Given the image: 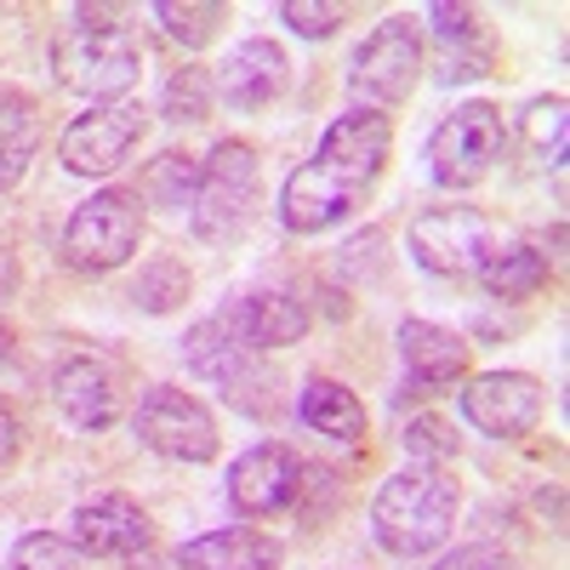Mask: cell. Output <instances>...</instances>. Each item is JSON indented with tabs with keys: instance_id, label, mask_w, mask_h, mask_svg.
<instances>
[{
	"instance_id": "cell-17",
	"label": "cell",
	"mask_w": 570,
	"mask_h": 570,
	"mask_svg": "<svg viewBox=\"0 0 570 570\" xmlns=\"http://www.w3.org/2000/svg\"><path fill=\"white\" fill-rule=\"evenodd\" d=\"M428 23H434V46H440V86L485 80L497 69V40L473 7L440 0V7H428Z\"/></svg>"
},
{
	"instance_id": "cell-13",
	"label": "cell",
	"mask_w": 570,
	"mask_h": 570,
	"mask_svg": "<svg viewBox=\"0 0 570 570\" xmlns=\"http://www.w3.org/2000/svg\"><path fill=\"white\" fill-rule=\"evenodd\" d=\"M52 405L69 416V428H80V434H104V428H115L120 411H126V383L109 360L75 354L52 371Z\"/></svg>"
},
{
	"instance_id": "cell-1",
	"label": "cell",
	"mask_w": 570,
	"mask_h": 570,
	"mask_svg": "<svg viewBox=\"0 0 570 570\" xmlns=\"http://www.w3.org/2000/svg\"><path fill=\"white\" fill-rule=\"evenodd\" d=\"M389 155H394L389 115H376V109L337 115L320 131V149L292 177H285V188H279V223L292 234H325V228L348 223L371 200V188L383 183Z\"/></svg>"
},
{
	"instance_id": "cell-14",
	"label": "cell",
	"mask_w": 570,
	"mask_h": 570,
	"mask_svg": "<svg viewBox=\"0 0 570 570\" xmlns=\"http://www.w3.org/2000/svg\"><path fill=\"white\" fill-rule=\"evenodd\" d=\"M217 98L228 104V109H240V115H252V109H268L285 86H292V58H285V46L279 40H263V35H252V40H240L234 52L217 63Z\"/></svg>"
},
{
	"instance_id": "cell-4",
	"label": "cell",
	"mask_w": 570,
	"mask_h": 570,
	"mask_svg": "<svg viewBox=\"0 0 570 570\" xmlns=\"http://www.w3.org/2000/svg\"><path fill=\"white\" fill-rule=\"evenodd\" d=\"M257 206H263L257 149H252V142H240V137L212 142V155L200 160V177H195V200H188L195 240H206V246L246 240V228L257 223Z\"/></svg>"
},
{
	"instance_id": "cell-5",
	"label": "cell",
	"mask_w": 570,
	"mask_h": 570,
	"mask_svg": "<svg viewBox=\"0 0 570 570\" xmlns=\"http://www.w3.org/2000/svg\"><path fill=\"white\" fill-rule=\"evenodd\" d=\"M142 246V206L137 188H98L86 206L69 212L63 223V263L75 274H115L120 263H131Z\"/></svg>"
},
{
	"instance_id": "cell-24",
	"label": "cell",
	"mask_w": 570,
	"mask_h": 570,
	"mask_svg": "<svg viewBox=\"0 0 570 570\" xmlns=\"http://www.w3.org/2000/svg\"><path fill=\"white\" fill-rule=\"evenodd\" d=\"M155 23L166 29V40H177L183 52H200L217 40V29L228 23L223 0H155Z\"/></svg>"
},
{
	"instance_id": "cell-30",
	"label": "cell",
	"mask_w": 570,
	"mask_h": 570,
	"mask_svg": "<svg viewBox=\"0 0 570 570\" xmlns=\"http://www.w3.org/2000/svg\"><path fill=\"white\" fill-rule=\"evenodd\" d=\"M343 18H348V7H337V0H279V23H292L303 40L337 35Z\"/></svg>"
},
{
	"instance_id": "cell-7",
	"label": "cell",
	"mask_w": 570,
	"mask_h": 570,
	"mask_svg": "<svg viewBox=\"0 0 570 570\" xmlns=\"http://www.w3.org/2000/svg\"><path fill=\"white\" fill-rule=\"evenodd\" d=\"M131 434H137V445H149L155 456L188 462V468H200V462H212V456L223 451V434H217L212 405L195 400L188 389H171V383H160V389H149V394L137 400Z\"/></svg>"
},
{
	"instance_id": "cell-8",
	"label": "cell",
	"mask_w": 570,
	"mask_h": 570,
	"mask_svg": "<svg viewBox=\"0 0 570 570\" xmlns=\"http://www.w3.org/2000/svg\"><path fill=\"white\" fill-rule=\"evenodd\" d=\"M411 257L428 268V274H440V279H473L485 268V257L502 246V234L485 212H473V206H428L411 217Z\"/></svg>"
},
{
	"instance_id": "cell-22",
	"label": "cell",
	"mask_w": 570,
	"mask_h": 570,
	"mask_svg": "<svg viewBox=\"0 0 570 570\" xmlns=\"http://www.w3.org/2000/svg\"><path fill=\"white\" fill-rule=\"evenodd\" d=\"M40 155V109L23 91H0V195L23 183V171Z\"/></svg>"
},
{
	"instance_id": "cell-12",
	"label": "cell",
	"mask_w": 570,
	"mask_h": 570,
	"mask_svg": "<svg viewBox=\"0 0 570 570\" xmlns=\"http://www.w3.org/2000/svg\"><path fill=\"white\" fill-rule=\"evenodd\" d=\"M462 416L468 428H480V434L491 440H525L531 428L542 422V383L531 371H485V376H473V383L462 389Z\"/></svg>"
},
{
	"instance_id": "cell-20",
	"label": "cell",
	"mask_w": 570,
	"mask_h": 570,
	"mask_svg": "<svg viewBox=\"0 0 570 570\" xmlns=\"http://www.w3.org/2000/svg\"><path fill=\"white\" fill-rule=\"evenodd\" d=\"M285 548L252 525H228V531H206L195 542L177 548L183 570H279Z\"/></svg>"
},
{
	"instance_id": "cell-9",
	"label": "cell",
	"mask_w": 570,
	"mask_h": 570,
	"mask_svg": "<svg viewBox=\"0 0 570 570\" xmlns=\"http://www.w3.org/2000/svg\"><path fill=\"white\" fill-rule=\"evenodd\" d=\"M508 149V126L497 104H456V115H445L428 137V171L440 188H473L485 183L491 166Z\"/></svg>"
},
{
	"instance_id": "cell-19",
	"label": "cell",
	"mask_w": 570,
	"mask_h": 570,
	"mask_svg": "<svg viewBox=\"0 0 570 570\" xmlns=\"http://www.w3.org/2000/svg\"><path fill=\"white\" fill-rule=\"evenodd\" d=\"M252 360L257 354H246L217 320H200V325L183 331V365L195 371L200 383H212V389H223L234 400H240L246 389H257V365Z\"/></svg>"
},
{
	"instance_id": "cell-29",
	"label": "cell",
	"mask_w": 570,
	"mask_h": 570,
	"mask_svg": "<svg viewBox=\"0 0 570 570\" xmlns=\"http://www.w3.org/2000/svg\"><path fill=\"white\" fill-rule=\"evenodd\" d=\"M91 559L80 553V542L58 537V531H29L12 548V570H86Z\"/></svg>"
},
{
	"instance_id": "cell-15",
	"label": "cell",
	"mask_w": 570,
	"mask_h": 570,
	"mask_svg": "<svg viewBox=\"0 0 570 570\" xmlns=\"http://www.w3.org/2000/svg\"><path fill=\"white\" fill-rule=\"evenodd\" d=\"M212 320L246 354H274V348H292V343L308 337V308L297 297H285V292H246L228 308H217Z\"/></svg>"
},
{
	"instance_id": "cell-6",
	"label": "cell",
	"mask_w": 570,
	"mask_h": 570,
	"mask_svg": "<svg viewBox=\"0 0 570 570\" xmlns=\"http://www.w3.org/2000/svg\"><path fill=\"white\" fill-rule=\"evenodd\" d=\"M416 75H422V23L411 12H394L360 40V52L348 63V91L360 98V109L383 115L411 98Z\"/></svg>"
},
{
	"instance_id": "cell-16",
	"label": "cell",
	"mask_w": 570,
	"mask_h": 570,
	"mask_svg": "<svg viewBox=\"0 0 570 570\" xmlns=\"http://www.w3.org/2000/svg\"><path fill=\"white\" fill-rule=\"evenodd\" d=\"M394 343H400V365L411 376V389H422V394H440V389L462 383L473 365V348L462 331L434 325V320H400Z\"/></svg>"
},
{
	"instance_id": "cell-3",
	"label": "cell",
	"mask_w": 570,
	"mask_h": 570,
	"mask_svg": "<svg viewBox=\"0 0 570 570\" xmlns=\"http://www.w3.org/2000/svg\"><path fill=\"white\" fill-rule=\"evenodd\" d=\"M115 18H120V7H75V23L52 40L58 86L98 109L120 104L142 75V46Z\"/></svg>"
},
{
	"instance_id": "cell-25",
	"label": "cell",
	"mask_w": 570,
	"mask_h": 570,
	"mask_svg": "<svg viewBox=\"0 0 570 570\" xmlns=\"http://www.w3.org/2000/svg\"><path fill=\"white\" fill-rule=\"evenodd\" d=\"M188 292H195V274H188L177 257H155L142 263L137 279L126 285V297L142 308V314H177L188 303Z\"/></svg>"
},
{
	"instance_id": "cell-32",
	"label": "cell",
	"mask_w": 570,
	"mask_h": 570,
	"mask_svg": "<svg viewBox=\"0 0 570 570\" xmlns=\"http://www.w3.org/2000/svg\"><path fill=\"white\" fill-rule=\"evenodd\" d=\"M434 570H519V559H513L508 548H497V542H462V548H451Z\"/></svg>"
},
{
	"instance_id": "cell-31",
	"label": "cell",
	"mask_w": 570,
	"mask_h": 570,
	"mask_svg": "<svg viewBox=\"0 0 570 570\" xmlns=\"http://www.w3.org/2000/svg\"><path fill=\"white\" fill-rule=\"evenodd\" d=\"M405 456L445 468V462L456 456V428L440 422V416H411V428H405Z\"/></svg>"
},
{
	"instance_id": "cell-2",
	"label": "cell",
	"mask_w": 570,
	"mask_h": 570,
	"mask_svg": "<svg viewBox=\"0 0 570 570\" xmlns=\"http://www.w3.org/2000/svg\"><path fill=\"white\" fill-rule=\"evenodd\" d=\"M462 508V480L440 462H411L400 473H389L383 491L371 497V537L394 559H422L434 553Z\"/></svg>"
},
{
	"instance_id": "cell-23",
	"label": "cell",
	"mask_w": 570,
	"mask_h": 570,
	"mask_svg": "<svg viewBox=\"0 0 570 570\" xmlns=\"http://www.w3.org/2000/svg\"><path fill=\"white\" fill-rule=\"evenodd\" d=\"M297 416H303V428H314V434H325V440H343V445L365 434V405H360L354 389L337 383V376H308V389L297 400Z\"/></svg>"
},
{
	"instance_id": "cell-21",
	"label": "cell",
	"mask_w": 570,
	"mask_h": 570,
	"mask_svg": "<svg viewBox=\"0 0 570 570\" xmlns=\"http://www.w3.org/2000/svg\"><path fill=\"white\" fill-rule=\"evenodd\" d=\"M473 279H480L485 297H497V303H525L548 285V257L531 240H502Z\"/></svg>"
},
{
	"instance_id": "cell-11",
	"label": "cell",
	"mask_w": 570,
	"mask_h": 570,
	"mask_svg": "<svg viewBox=\"0 0 570 570\" xmlns=\"http://www.w3.org/2000/svg\"><path fill=\"white\" fill-rule=\"evenodd\" d=\"M228 502L234 513L246 519H274L285 508H297V491H303V456L279 440H263L252 451H240L228 462Z\"/></svg>"
},
{
	"instance_id": "cell-34",
	"label": "cell",
	"mask_w": 570,
	"mask_h": 570,
	"mask_svg": "<svg viewBox=\"0 0 570 570\" xmlns=\"http://www.w3.org/2000/svg\"><path fill=\"white\" fill-rule=\"evenodd\" d=\"M12 285H18V268H12V257H7V252H0V303L12 297Z\"/></svg>"
},
{
	"instance_id": "cell-33",
	"label": "cell",
	"mask_w": 570,
	"mask_h": 570,
	"mask_svg": "<svg viewBox=\"0 0 570 570\" xmlns=\"http://www.w3.org/2000/svg\"><path fill=\"white\" fill-rule=\"evenodd\" d=\"M18 451H23V416L0 400V473L18 462Z\"/></svg>"
},
{
	"instance_id": "cell-27",
	"label": "cell",
	"mask_w": 570,
	"mask_h": 570,
	"mask_svg": "<svg viewBox=\"0 0 570 570\" xmlns=\"http://www.w3.org/2000/svg\"><path fill=\"white\" fill-rule=\"evenodd\" d=\"M519 131H525V142H531V149H537L553 171L564 166V131H570V109H564L559 91H548V98H531V104H525V115H519Z\"/></svg>"
},
{
	"instance_id": "cell-18",
	"label": "cell",
	"mask_w": 570,
	"mask_h": 570,
	"mask_svg": "<svg viewBox=\"0 0 570 570\" xmlns=\"http://www.w3.org/2000/svg\"><path fill=\"white\" fill-rule=\"evenodd\" d=\"M75 542L86 559H131L149 548V513L120 491H104L75 508Z\"/></svg>"
},
{
	"instance_id": "cell-10",
	"label": "cell",
	"mask_w": 570,
	"mask_h": 570,
	"mask_svg": "<svg viewBox=\"0 0 570 570\" xmlns=\"http://www.w3.org/2000/svg\"><path fill=\"white\" fill-rule=\"evenodd\" d=\"M149 131V115L131 109V104H109V109H91L75 115L58 137V160L69 177H109L131 160V149Z\"/></svg>"
},
{
	"instance_id": "cell-26",
	"label": "cell",
	"mask_w": 570,
	"mask_h": 570,
	"mask_svg": "<svg viewBox=\"0 0 570 570\" xmlns=\"http://www.w3.org/2000/svg\"><path fill=\"white\" fill-rule=\"evenodd\" d=\"M212 75L200 69V63H183V69H171V80L160 86V115L171 120V126H200L206 115H212Z\"/></svg>"
},
{
	"instance_id": "cell-28",
	"label": "cell",
	"mask_w": 570,
	"mask_h": 570,
	"mask_svg": "<svg viewBox=\"0 0 570 570\" xmlns=\"http://www.w3.org/2000/svg\"><path fill=\"white\" fill-rule=\"evenodd\" d=\"M195 177H200V160L166 149L149 171H142V195H149L155 206H171V212H177V206L195 200Z\"/></svg>"
}]
</instances>
